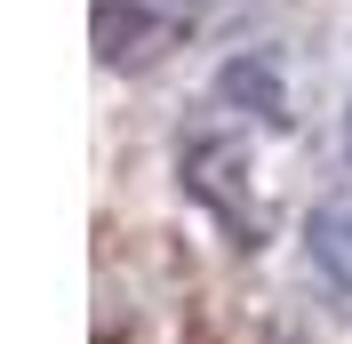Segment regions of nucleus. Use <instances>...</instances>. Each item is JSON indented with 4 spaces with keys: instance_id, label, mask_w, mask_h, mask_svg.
Wrapping results in <instances>:
<instances>
[{
    "instance_id": "nucleus-1",
    "label": "nucleus",
    "mask_w": 352,
    "mask_h": 344,
    "mask_svg": "<svg viewBox=\"0 0 352 344\" xmlns=\"http://www.w3.org/2000/svg\"><path fill=\"white\" fill-rule=\"evenodd\" d=\"M305 264L329 297L352 304V193H329L305 208Z\"/></svg>"
},
{
    "instance_id": "nucleus-2",
    "label": "nucleus",
    "mask_w": 352,
    "mask_h": 344,
    "mask_svg": "<svg viewBox=\"0 0 352 344\" xmlns=\"http://www.w3.org/2000/svg\"><path fill=\"white\" fill-rule=\"evenodd\" d=\"M344 160H352V112H344Z\"/></svg>"
}]
</instances>
